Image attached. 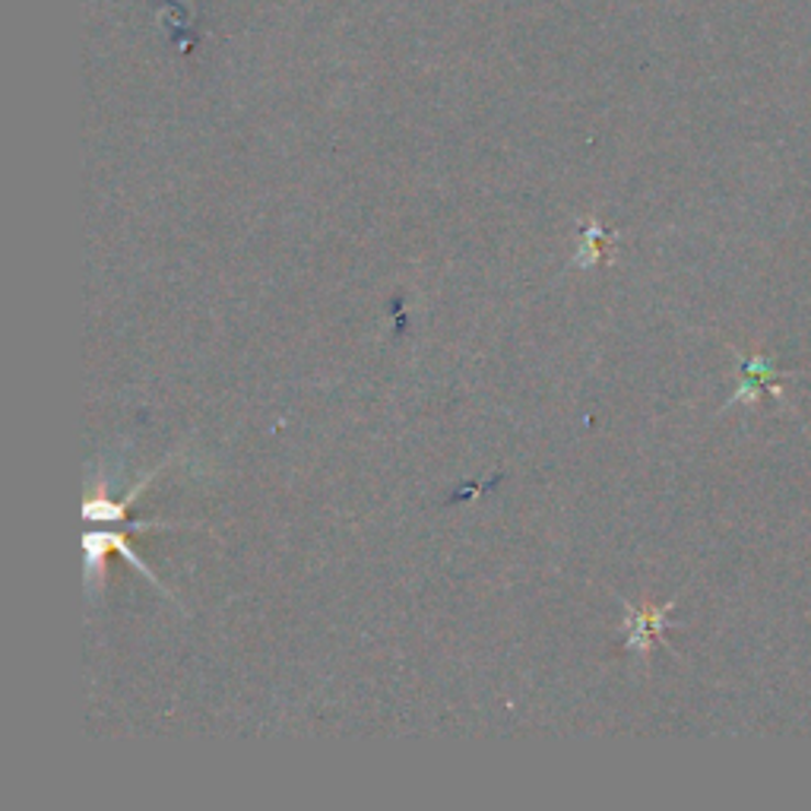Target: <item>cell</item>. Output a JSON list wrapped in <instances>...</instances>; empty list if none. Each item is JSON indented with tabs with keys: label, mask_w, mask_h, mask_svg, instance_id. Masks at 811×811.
I'll use <instances>...</instances> for the list:
<instances>
[{
	"label": "cell",
	"mask_w": 811,
	"mask_h": 811,
	"mask_svg": "<svg viewBox=\"0 0 811 811\" xmlns=\"http://www.w3.org/2000/svg\"><path fill=\"white\" fill-rule=\"evenodd\" d=\"M742 374H745V381H742V387L735 391V396H732L729 403L755 399L761 387H767L770 393L780 391V387H777L780 371H777V368H770V362H767V359H761V356H755V359H745V364H742Z\"/></svg>",
	"instance_id": "obj_3"
},
{
	"label": "cell",
	"mask_w": 811,
	"mask_h": 811,
	"mask_svg": "<svg viewBox=\"0 0 811 811\" xmlns=\"http://www.w3.org/2000/svg\"><path fill=\"white\" fill-rule=\"evenodd\" d=\"M609 238H616V235H609L596 216H589V219H581V248H577V257H574V267H596L599 263V257H602V245L609 241Z\"/></svg>",
	"instance_id": "obj_4"
},
{
	"label": "cell",
	"mask_w": 811,
	"mask_h": 811,
	"mask_svg": "<svg viewBox=\"0 0 811 811\" xmlns=\"http://www.w3.org/2000/svg\"><path fill=\"white\" fill-rule=\"evenodd\" d=\"M168 460H171V457H166V460H162L159 466L146 470L140 482H137V485H134V488H131V492H127V495H124L121 502H112V498H109V478H105V473H102L99 478H92V488H89V495L83 498V520H86V523H121V520H124V514H127V507L137 502V498L143 495V488H146V485H149L153 478H156L159 473H162V470H166Z\"/></svg>",
	"instance_id": "obj_1"
},
{
	"label": "cell",
	"mask_w": 811,
	"mask_h": 811,
	"mask_svg": "<svg viewBox=\"0 0 811 811\" xmlns=\"http://www.w3.org/2000/svg\"><path fill=\"white\" fill-rule=\"evenodd\" d=\"M675 602L666 606H644V609H634L631 602H624V634H628V650L646 656L650 646L656 641H663V631L669 624V612Z\"/></svg>",
	"instance_id": "obj_2"
}]
</instances>
